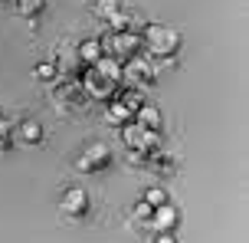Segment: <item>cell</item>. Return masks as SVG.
I'll return each instance as SVG.
<instances>
[{"label":"cell","instance_id":"cell-19","mask_svg":"<svg viewBox=\"0 0 249 243\" xmlns=\"http://www.w3.org/2000/svg\"><path fill=\"white\" fill-rule=\"evenodd\" d=\"M33 73H36V79H43V82H56V79L62 76L56 63H39L36 69H33Z\"/></svg>","mask_w":249,"mask_h":243},{"label":"cell","instance_id":"cell-2","mask_svg":"<svg viewBox=\"0 0 249 243\" xmlns=\"http://www.w3.org/2000/svg\"><path fill=\"white\" fill-rule=\"evenodd\" d=\"M79 79H82V89H86L89 99H99V102H115V99L122 95V82H115V79L102 76L95 66H86Z\"/></svg>","mask_w":249,"mask_h":243},{"label":"cell","instance_id":"cell-12","mask_svg":"<svg viewBox=\"0 0 249 243\" xmlns=\"http://www.w3.org/2000/svg\"><path fill=\"white\" fill-rule=\"evenodd\" d=\"M105 115H108V125H115V128H124V125H131V122H135V112H128L118 99H115V102H108Z\"/></svg>","mask_w":249,"mask_h":243},{"label":"cell","instance_id":"cell-4","mask_svg":"<svg viewBox=\"0 0 249 243\" xmlns=\"http://www.w3.org/2000/svg\"><path fill=\"white\" fill-rule=\"evenodd\" d=\"M53 95L59 105H69V109H82L89 102L86 89H82V79L79 76H59L56 86H53Z\"/></svg>","mask_w":249,"mask_h":243},{"label":"cell","instance_id":"cell-22","mask_svg":"<svg viewBox=\"0 0 249 243\" xmlns=\"http://www.w3.org/2000/svg\"><path fill=\"white\" fill-rule=\"evenodd\" d=\"M0 118H3V109H0Z\"/></svg>","mask_w":249,"mask_h":243},{"label":"cell","instance_id":"cell-9","mask_svg":"<svg viewBox=\"0 0 249 243\" xmlns=\"http://www.w3.org/2000/svg\"><path fill=\"white\" fill-rule=\"evenodd\" d=\"M105 56V50H102V39H82L79 46H75V59L82 66H95Z\"/></svg>","mask_w":249,"mask_h":243},{"label":"cell","instance_id":"cell-13","mask_svg":"<svg viewBox=\"0 0 249 243\" xmlns=\"http://www.w3.org/2000/svg\"><path fill=\"white\" fill-rule=\"evenodd\" d=\"M13 3H17L20 17H26V20H36V17H43V10H46V0H13Z\"/></svg>","mask_w":249,"mask_h":243},{"label":"cell","instance_id":"cell-17","mask_svg":"<svg viewBox=\"0 0 249 243\" xmlns=\"http://www.w3.org/2000/svg\"><path fill=\"white\" fill-rule=\"evenodd\" d=\"M141 201H144V204L154 210V207H164L171 197H167V191H164V187H148V191L141 194Z\"/></svg>","mask_w":249,"mask_h":243},{"label":"cell","instance_id":"cell-23","mask_svg":"<svg viewBox=\"0 0 249 243\" xmlns=\"http://www.w3.org/2000/svg\"><path fill=\"white\" fill-rule=\"evenodd\" d=\"M0 3H7V0H0Z\"/></svg>","mask_w":249,"mask_h":243},{"label":"cell","instance_id":"cell-15","mask_svg":"<svg viewBox=\"0 0 249 243\" xmlns=\"http://www.w3.org/2000/svg\"><path fill=\"white\" fill-rule=\"evenodd\" d=\"M95 69H99L102 76L115 79V82H124V79H122V63H118V59H112V56H102L99 63H95Z\"/></svg>","mask_w":249,"mask_h":243},{"label":"cell","instance_id":"cell-3","mask_svg":"<svg viewBox=\"0 0 249 243\" xmlns=\"http://www.w3.org/2000/svg\"><path fill=\"white\" fill-rule=\"evenodd\" d=\"M122 79L135 82V89H144V86H151V82L158 79V66H154V59L131 56V59H124V63H122Z\"/></svg>","mask_w":249,"mask_h":243},{"label":"cell","instance_id":"cell-7","mask_svg":"<svg viewBox=\"0 0 249 243\" xmlns=\"http://www.w3.org/2000/svg\"><path fill=\"white\" fill-rule=\"evenodd\" d=\"M177 224H180V210H177L171 201L164 207H154V210H151V220H148V227L154 233H174Z\"/></svg>","mask_w":249,"mask_h":243},{"label":"cell","instance_id":"cell-21","mask_svg":"<svg viewBox=\"0 0 249 243\" xmlns=\"http://www.w3.org/2000/svg\"><path fill=\"white\" fill-rule=\"evenodd\" d=\"M154 243H177L174 233H154Z\"/></svg>","mask_w":249,"mask_h":243},{"label":"cell","instance_id":"cell-18","mask_svg":"<svg viewBox=\"0 0 249 243\" xmlns=\"http://www.w3.org/2000/svg\"><path fill=\"white\" fill-rule=\"evenodd\" d=\"M13 145H17V128L0 118V151H10Z\"/></svg>","mask_w":249,"mask_h":243},{"label":"cell","instance_id":"cell-14","mask_svg":"<svg viewBox=\"0 0 249 243\" xmlns=\"http://www.w3.org/2000/svg\"><path fill=\"white\" fill-rule=\"evenodd\" d=\"M118 102H122L124 109H128V112H138L141 105H148V102H144V92H141V89H135V86H131V89H122Z\"/></svg>","mask_w":249,"mask_h":243},{"label":"cell","instance_id":"cell-5","mask_svg":"<svg viewBox=\"0 0 249 243\" xmlns=\"http://www.w3.org/2000/svg\"><path fill=\"white\" fill-rule=\"evenodd\" d=\"M59 214L66 220H82L92 214V201H89V191L82 187H66L59 201Z\"/></svg>","mask_w":249,"mask_h":243},{"label":"cell","instance_id":"cell-8","mask_svg":"<svg viewBox=\"0 0 249 243\" xmlns=\"http://www.w3.org/2000/svg\"><path fill=\"white\" fill-rule=\"evenodd\" d=\"M135 122L144 131H158V135H164V118H161V112L154 109V105H141L135 112Z\"/></svg>","mask_w":249,"mask_h":243},{"label":"cell","instance_id":"cell-20","mask_svg":"<svg viewBox=\"0 0 249 243\" xmlns=\"http://www.w3.org/2000/svg\"><path fill=\"white\" fill-rule=\"evenodd\" d=\"M135 217H138V220H144V224H148V220H151V207L144 204V201H141V204L135 207Z\"/></svg>","mask_w":249,"mask_h":243},{"label":"cell","instance_id":"cell-16","mask_svg":"<svg viewBox=\"0 0 249 243\" xmlns=\"http://www.w3.org/2000/svg\"><path fill=\"white\" fill-rule=\"evenodd\" d=\"M95 13H99L105 23H112L115 17L122 13V3H118V0H95Z\"/></svg>","mask_w":249,"mask_h":243},{"label":"cell","instance_id":"cell-1","mask_svg":"<svg viewBox=\"0 0 249 243\" xmlns=\"http://www.w3.org/2000/svg\"><path fill=\"white\" fill-rule=\"evenodd\" d=\"M141 43H144V50L151 53V59H174L177 53H180V33L171 30V26H161V23L144 26Z\"/></svg>","mask_w":249,"mask_h":243},{"label":"cell","instance_id":"cell-11","mask_svg":"<svg viewBox=\"0 0 249 243\" xmlns=\"http://www.w3.org/2000/svg\"><path fill=\"white\" fill-rule=\"evenodd\" d=\"M174 165H177V158L171 151H167V148H161V151H154L148 158V161H144V168H151V171H158V174H171V171H174Z\"/></svg>","mask_w":249,"mask_h":243},{"label":"cell","instance_id":"cell-10","mask_svg":"<svg viewBox=\"0 0 249 243\" xmlns=\"http://www.w3.org/2000/svg\"><path fill=\"white\" fill-rule=\"evenodd\" d=\"M17 141H23V145H39L43 141V125L39 122H33V118H23L20 122V128H17Z\"/></svg>","mask_w":249,"mask_h":243},{"label":"cell","instance_id":"cell-6","mask_svg":"<svg viewBox=\"0 0 249 243\" xmlns=\"http://www.w3.org/2000/svg\"><path fill=\"white\" fill-rule=\"evenodd\" d=\"M108 165H112V148H108V145H102V141L89 145L86 151L75 158V168H79L82 174H99V171H105Z\"/></svg>","mask_w":249,"mask_h":243}]
</instances>
